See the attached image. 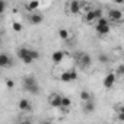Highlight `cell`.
<instances>
[{
  "label": "cell",
  "mask_w": 124,
  "mask_h": 124,
  "mask_svg": "<svg viewBox=\"0 0 124 124\" xmlns=\"http://www.w3.org/2000/svg\"><path fill=\"white\" fill-rule=\"evenodd\" d=\"M22 86L26 92H31L34 95H38L39 93V85L37 82V79L34 76H25L22 79Z\"/></svg>",
  "instance_id": "6da1fadb"
},
{
  "label": "cell",
  "mask_w": 124,
  "mask_h": 124,
  "mask_svg": "<svg viewBox=\"0 0 124 124\" xmlns=\"http://www.w3.org/2000/svg\"><path fill=\"white\" fill-rule=\"evenodd\" d=\"M16 54H18L19 60L23 61L25 64H31V63H34V61H35L32 58V50L28 48V47H19L18 51H16Z\"/></svg>",
  "instance_id": "7a4b0ae2"
},
{
  "label": "cell",
  "mask_w": 124,
  "mask_h": 124,
  "mask_svg": "<svg viewBox=\"0 0 124 124\" xmlns=\"http://www.w3.org/2000/svg\"><path fill=\"white\" fill-rule=\"evenodd\" d=\"M85 8H86V3L79 2V0H72V2H67V3H66V10H67V13H70V15H78V13H80Z\"/></svg>",
  "instance_id": "3957f363"
},
{
  "label": "cell",
  "mask_w": 124,
  "mask_h": 124,
  "mask_svg": "<svg viewBox=\"0 0 124 124\" xmlns=\"http://www.w3.org/2000/svg\"><path fill=\"white\" fill-rule=\"evenodd\" d=\"M76 61H78V66L80 69H89L91 64H92V57L88 53H79Z\"/></svg>",
  "instance_id": "277c9868"
},
{
  "label": "cell",
  "mask_w": 124,
  "mask_h": 124,
  "mask_svg": "<svg viewBox=\"0 0 124 124\" xmlns=\"http://www.w3.org/2000/svg\"><path fill=\"white\" fill-rule=\"evenodd\" d=\"M108 18H109V21H112L115 23H121L124 21V10L112 8V9L108 10Z\"/></svg>",
  "instance_id": "5b68a950"
},
{
  "label": "cell",
  "mask_w": 124,
  "mask_h": 124,
  "mask_svg": "<svg viewBox=\"0 0 124 124\" xmlns=\"http://www.w3.org/2000/svg\"><path fill=\"white\" fill-rule=\"evenodd\" d=\"M102 18V10L101 9H89L85 12V21L86 22H96Z\"/></svg>",
  "instance_id": "8992f818"
},
{
  "label": "cell",
  "mask_w": 124,
  "mask_h": 124,
  "mask_svg": "<svg viewBox=\"0 0 124 124\" xmlns=\"http://www.w3.org/2000/svg\"><path fill=\"white\" fill-rule=\"evenodd\" d=\"M58 79L61 82H64V83H69V82H75L78 79V72L76 70H64V72H61L58 75Z\"/></svg>",
  "instance_id": "52a82bcc"
},
{
  "label": "cell",
  "mask_w": 124,
  "mask_h": 124,
  "mask_svg": "<svg viewBox=\"0 0 124 124\" xmlns=\"http://www.w3.org/2000/svg\"><path fill=\"white\" fill-rule=\"evenodd\" d=\"M61 102H63V95H60V93H57V92L50 93V96H48V104H50L53 108H61Z\"/></svg>",
  "instance_id": "ba28073f"
},
{
  "label": "cell",
  "mask_w": 124,
  "mask_h": 124,
  "mask_svg": "<svg viewBox=\"0 0 124 124\" xmlns=\"http://www.w3.org/2000/svg\"><path fill=\"white\" fill-rule=\"evenodd\" d=\"M117 78H118V76L115 75V72H109V73H107L105 78H104V80H102L104 88H107V89L112 88V86L115 85V82H117Z\"/></svg>",
  "instance_id": "9c48e42d"
},
{
  "label": "cell",
  "mask_w": 124,
  "mask_h": 124,
  "mask_svg": "<svg viewBox=\"0 0 124 124\" xmlns=\"http://www.w3.org/2000/svg\"><path fill=\"white\" fill-rule=\"evenodd\" d=\"M28 19H29V23H32V25H41L42 21H44V16L39 12H34V13L29 15Z\"/></svg>",
  "instance_id": "30bf717a"
},
{
  "label": "cell",
  "mask_w": 124,
  "mask_h": 124,
  "mask_svg": "<svg viewBox=\"0 0 124 124\" xmlns=\"http://www.w3.org/2000/svg\"><path fill=\"white\" fill-rule=\"evenodd\" d=\"M18 108H19L21 111H31V109H32V104H31L29 99H26V98H21L19 102H18Z\"/></svg>",
  "instance_id": "8fae6325"
},
{
  "label": "cell",
  "mask_w": 124,
  "mask_h": 124,
  "mask_svg": "<svg viewBox=\"0 0 124 124\" xmlns=\"http://www.w3.org/2000/svg\"><path fill=\"white\" fill-rule=\"evenodd\" d=\"M23 6H25V9H26L28 12L34 13V12L38 10V8H39V2H38V0H31V2H26Z\"/></svg>",
  "instance_id": "7c38bea8"
},
{
  "label": "cell",
  "mask_w": 124,
  "mask_h": 124,
  "mask_svg": "<svg viewBox=\"0 0 124 124\" xmlns=\"http://www.w3.org/2000/svg\"><path fill=\"white\" fill-rule=\"evenodd\" d=\"M64 53L61 51V50H57V51H54L53 54H51V60H53V63H55V64H58V63H61L63 61V58H64Z\"/></svg>",
  "instance_id": "4fadbf2b"
},
{
  "label": "cell",
  "mask_w": 124,
  "mask_h": 124,
  "mask_svg": "<svg viewBox=\"0 0 124 124\" xmlns=\"http://www.w3.org/2000/svg\"><path fill=\"white\" fill-rule=\"evenodd\" d=\"M95 31L99 35H108L109 31H111V28H109V23L108 25H95Z\"/></svg>",
  "instance_id": "5bb4252c"
},
{
  "label": "cell",
  "mask_w": 124,
  "mask_h": 124,
  "mask_svg": "<svg viewBox=\"0 0 124 124\" xmlns=\"http://www.w3.org/2000/svg\"><path fill=\"white\" fill-rule=\"evenodd\" d=\"M57 35H58V38H60V39H63V41H67V39L72 37L70 31H69V29H66V28H60V29L57 31Z\"/></svg>",
  "instance_id": "9a60e30c"
},
{
  "label": "cell",
  "mask_w": 124,
  "mask_h": 124,
  "mask_svg": "<svg viewBox=\"0 0 124 124\" xmlns=\"http://www.w3.org/2000/svg\"><path fill=\"white\" fill-rule=\"evenodd\" d=\"M10 63H12V60L6 53L0 54V67H8V66H10Z\"/></svg>",
  "instance_id": "2e32d148"
},
{
  "label": "cell",
  "mask_w": 124,
  "mask_h": 124,
  "mask_svg": "<svg viewBox=\"0 0 124 124\" xmlns=\"http://www.w3.org/2000/svg\"><path fill=\"white\" fill-rule=\"evenodd\" d=\"M82 108H83V111L86 114H91V112L95 111V104H93V101H88V102H83Z\"/></svg>",
  "instance_id": "e0dca14e"
},
{
  "label": "cell",
  "mask_w": 124,
  "mask_h": 124,
  "mask_svg": "<svg viewBox=\"0 0 124 124\" xmlns=\"http://www.w3.org/2000/svg\"><path fill=\"white\" fill-rule=\"evenodd\" d=\"M79 96H80V101H82V102L92 101V95H91V92H88V91H82V92L79 93Z\"/></svg>",
  "instance_id": "ac0fdd59"
},
{
  "label": "cell",
  "mask_w": 124,
  "mask_h": 124,
  "mask_svg": "<svg viewBox=\"0 0 124 124\" xmlns=\"http://www.w3.org/2000/svg\"><path fill=\"white\" fill-rule=\"evenodd\" d=\"M72 107V99L69 96H63V102H61V108H70Z\"/></svg>",
  "instance_id": "d6986e66"
},
{
  "label": "cell",
  "mask_w": 124,
  "mask_h": 124,
  "mask_svg": "<svg viewBox=\"0 0 124 124\" xmlns=\"http://www.w3.org/2000/svg\"><path fill=\"white\" fill-rule=\"evenodd\" d=\"M12 29H13L15 32H21V31L23 29V25H22L21 22H12Z\"/></svg>",
  "instance_id": "ffe728a7"
},
{
  "label": "cell",
  "mask_w": 124,
  "mask_h": 124,
  "mask_svg": "<svg viewBox=\"0 0 124 124\" xmlns=\"http://www.w3.org/2000/svg\"><path fill=\"white\" fill-rule=\"evenodd\" d=\"M114 72H115L117 76H124V64H118Z\"/></svg>",
  "instance_id": "44dd1931"
},
{
  "label": "cell",
  "mask_w": 124,
  "mask_h": 124,
  "mask_svg": "<svg viewBox=\"0 0 124 124\" xmlns=\"http://www.w3.org/2000/svg\"><path fill=\"white\" fill-rule=\"evenodd\" d=\"M114 109H115V112H121V114H124V104H117V105L114 107Z\"/></svg>",
  "instance_id": "7402d4cb"
},
{
  "label": "cell",
  "mask_w": 124,
  "mask_h": 124,
  "mask_svg": "<svg viewBox=\"0 0 124 124\" xmlns=\"http://www.w3.org/2000/svg\"><path fill=\"white\" fill-rule=\"evenodd\" d=\"M5 9H6V2L5 0H0V13H3Z\"/></svg>",
  "instance_id": "603a6c76"
},
{
  "label": "cell",
  "mask_w": 124,
  "mask_h": 124,
  "mask_svg": "<svg viewBox=\"0 0 124 124\" xmlns=\"http://www.w3.org/2000/svg\"><path fill=\"white\" fill-rule=\"evenodd\" d=\"M6 86H8V88H13V86H15V82H13L12 79H8V80H6Z\"/></svg>",
  "instance_id": "cb8c5ba5"
},
{
  "label": "cell",
  "mask_w": 124,
  "mask_h": 124,
  "mask_svg": "<svg viewBox=\"0 0 124 124\" xmlns=\"http://www.w3.org/2000/svg\"><path fill=\"white\" fill-rule=\"evenodd\" d=\"M117 120H118V121H121V123H124V114L117 112Z\"/></svg>",
  "instance_id": "d4e9b609"
},
{
  "label": "cell",
  "mask_w": 124,
  "mask_h": 124,
  "mask_svg": "<svg viewBox=\"0 0 124 124\" xmlns=\"http://www.w3.org/2000/svg\"><path fill=\"white\" fill-rule=\"evenodd\" d=\"M99 61H101V63H104V61H107L108 60V57L107 55H104V54H99V58H98Z\"/></svg>",
  "instance_id": "484cf974"
},
{
  "label": "cell",
  "mask_w": 124,
  "mask_h": 124,
  "mask_svg": "<svg viewBox=\"0 0 124 124\" xmlns=\"http://www.w3.org/2000/svg\"><path fill=\"white\" fill-rule=\"evenodd\" d=\"M19 124H34L32 121H29V120H23V121H21Z\"/></svg>",
  "instance_id": "4316f807"
},
{
  "label": "cell",
  "mask_w": 124,
  "mask_h": 124,
  "mask_svg": "<svg viewBox=\"0 0 124 124\" xmlns=\"http://www.w3.org/2000/svg\"><path fill=\"white\" fill-rule=\"evenodd\" d=\"M39 124H51V123H50V121H41Z\"/></svg>",
  "instance_id": "83f0119b"
},
{
  "label": "cell",
  "mask_w": 124,
  "mask_h": 124,
  "mask_svg": "<svg viewBox=\"0 0 124 124\" xmlns=\"http://www.w3.org/2000/svg\"><path fill=\"white\" fill-rule=\"evenodd\" d=\"M112 124H115V123H112Z\"/></svg>",
  "instance_id": "f1b7e54d"
}]
</instances>
